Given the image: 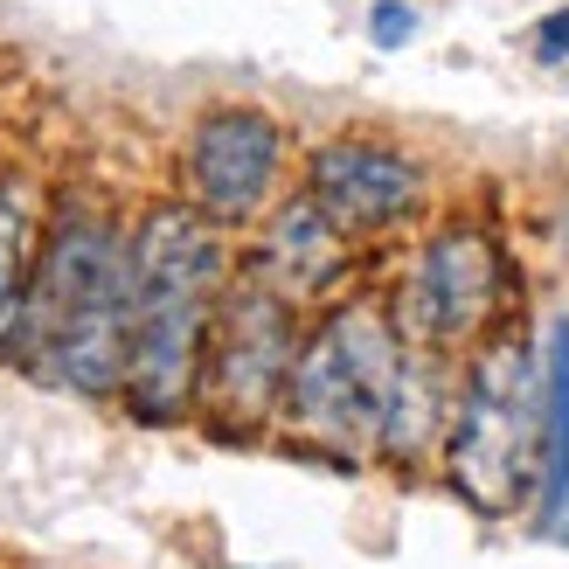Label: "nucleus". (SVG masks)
I'll return each mask as SVG.
<instances>
[{"instance_id":"obj_2","label":"nucleus","mask_w":569,"mask_h":569,"mask_svg":"<svg viewBox=\"0 0 569 569\" xmlns=\"http://www.w3.org/2000/svg\"><path fill=\"white\" fill-rule=\"evenodd\" d=\"M230 278V237L181 194L132 216V348L119 403L139 423H188L202 410L209 327Z\"/></svg>"},{"instance_id":"obj_13","label":"nucleus","mask_w":569,"mask_h":569,"mask_svg":"<svg viewBox=\"0 0 569 569\" xmlns=\"http://www.w3.org/2000/svg\"><path fill=\"white\" fill-rule=\"evenodd\" d=\"M535 49H542V56H569V8L542 28V36H535Z\"/></svg>"},{"instance_id":"obj_3","label":"nucleus","mask_w":569,"mask_h":569,"mask_svg":"<svg viewBox=\"0 0 569 569\" xmlns=\"http://www.w3.org/2000/svg\"><path fill=\"white\" fill-rule=\"evenodd\" d=\"M396 368H403V327H396L389 299H368V292L333 299L299 340L278 431L340 466L376 459Z\"/></svg>"},{"instance_id":"obj_6","label":"nucleus","mask_w":569,"mask_h":569,"mask_svg":"<svg viewBox=\"0 0 569 569\" xmlns=\"http://www.w3.org/2000/svg\"><path fill=\"white\" fill-rule=\"evenodd\" d=\"M299 340H306L299 306L250 264H237V278L222 284L209 327V368H202V417L222 438H264L278 423Z\"/></svg>"},{"instance_id":"obj_7","label":"nucleus","mask_w":569,"mask_h":569,"mask_svg":"<svg viewBox=\"0 0 569 569\" xmlns=\"http://www.w3.org/2000/svg\"><path fill=\"white\" fill-rule=\"evenodd\" d=\"M284 188V126L258 104H216L181 139V202L216 230H250L278 209Z\"/></svg>"},{"instance_id":"obj_8","label":"nucleus","mask_w":569,"mask_h":569,"mask_svg":"<svg viewBox=\"0 0 569 569\" xmlns=\"http://www.w3.org/2000/svg\"><path fill=\"white\" fill-rule=\"evenodd\" d=\"M306 194L333 216V230L348 243H368V237L410 230L423 216L431 174H423V160H410L403 147H389V139L340 132V139H320V147L306 153Z\"/></svg>"},{"instance_id":"obj_9","label":"nucleus","mask_w":569,"mask_h":569,"mask_svg":"<svg viewBox=\"0 0 569 569\" xmlns=\"http://www.w3.org/2000/svg\"><path fill=\"white\" fill-rule=\"evenodd\" d=\"M250 271H258L264 284H278V292L306 312V306H320V299H333L340 284H348L355 243L340 237L333 216L299 188V194H284V202L264 216V237H258V250H250Z\"/></svg>"},{"instance_id":"obj_4","label":"nucleus","mask_w":569,"mask_h":569,"mask_svg":"<svg viewBox=\"0 0 569 569\" xmlns=\"http://www.w3.org/2000/svg\"><path fill=\"white\" fill-rule=\"evenodd\" d=\"M445 479L472 515L507 521L542 479V355L521 327L479 340L459 368V410L445 431Z\"/></svg>"},{"instance_id":"obj_1","label":"nucleus","mask_w":569,"mask_h":569,"mask_svg":"<svg viewBox=\"0 0 569 569\" xmlns=\"http://www.w3.org/2000/svg\"><path fill=\"white\" fill-rule=\"evenodd\" d=\"M132 348V222L98 181H70L49 202V230L0 355L36 382H56L91 403L126 396Z\"/></svg>"},{"instance_id":"obj_5","label":"nucleus","mask_w":569,"mask_h":569,"mask_svg":"<svg viewBox=\"0 0 569 569\" xmlns=\"http://www.w3.org/2000/svg\"><path fill=\"white\" fill-rule=\"evenodd\" d=\"M507 306H515L507 243L472 216L438 222V230L417 243V258L403 271V292L389 299L396 327H403V348H431V355H451V361H466L479 340H493Z\"/></svg>"},{"instance_id":"obj_12","label":"nucleus","mask_w":569,"mask_h":569,"mask_svg":"<svg viewBox=\"0 0 569 569\" xmlns=\"http://www.w3.org/2000/svg\"><path fill=\"white\" fill-rule=\"evenodd\" d=\"M368 36H376L382 49H403L417 36V14H410V0H376V14H368Z\"/></svg>"},{"instance_id":"obj_10","label":"nucleus","mask_w":569,"mask_h":569,"mask_svg":"<svg viewBox=\"0 0 569 569\" xmlns=\"http://www.w3.org/2000/svg\"><path fill=\"white\" fill-rule=\"evenodd\" d=\"M451 410H459V361L431 355V348H403V368H396L389 410H382V438L376 459L417 472L423 459H445V431Z\"/></svg>"},{"instance_id":"obj_11","label":"nucleus","mask_w":569,"mask_h":569,"mask_svg":"<svg viewBox=\"0 0 569 569\" xmlns=\"http://www.w3.org/2000/svg\"><path fill=\"white\" fill-rule=\"evenodd\" d=\"M49 181L42 167L28 160H8L0 167V333H8L14 306H21V284L36 271V250H42V230H49Z\"/></svg>"}]
</instances>
